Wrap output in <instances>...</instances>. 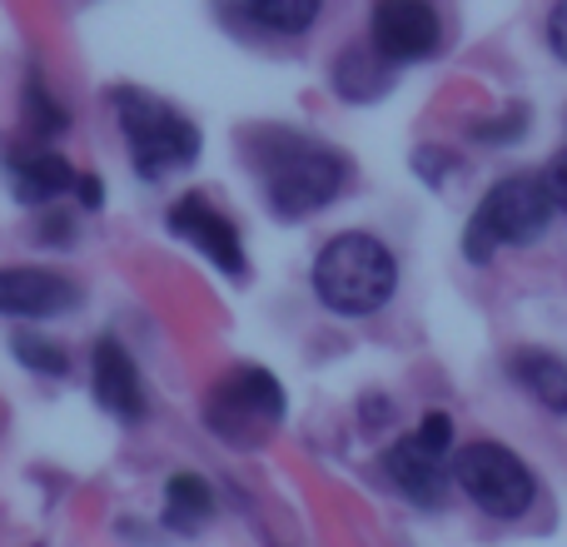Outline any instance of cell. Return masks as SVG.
Instances as JSON below:
<instances>
[{
	"mask_svg": "<svg viewBox=\"0 0 567 547\" xmlns=\"http://www.w3.org/2000/svg\"><path fill=\"white\" fill-rule=\"evenodd\" d=\"M165 225H169V235L185 239V245L195 249V255H205L219 274H229V279H245L249 274L245 239H239L235 219H229L219 205H209L205 195H179L175 205H169Z\"/></svg>",
	"mask_w": 567,
	"mask_h": 547,
	"instance_id": "9",
	"label": "cell"
},
{
	"mask_svg": "<svg viewBox=\"0 0 567 547\" xmlns=\"http://www.w3.org/2000/svg\"><path fill=\"white\" fill-rule=\"evenodd\" d=\"M10 353H16L30 373H40V379H65L70 373V353L60 349L55 339H45V333H16Z\"/></svg>",
	"mask_w": 567,
	"mask_h": 547,
	"instance_id": "18",
	"label": "cell"
},
{
	"mask_svg": "<svg viewBox=\"0 0 567 547\" xmlns=\"http://www.w3.org/2000/svg\"><path fill=\"white\" fill-rule=\"evenodd\" d=\"M90 389H95L100 409L120 423H140L145 419V379H140L135 359L125 353V343L100 339L90 353Z\"/></svg>",
	"mask_w": 567,
	"mask_h": 547,
	"instance_id": "12",
	"label": "cell"
},
{
	"mask_svg": "<svg viewBox=\"0 0 567 547\" xmlns=\"http://www.w3.org/2000/svg\"><path fill=\"white\" fill-rule=\"evenodd\" d=\"M80 303V283L65 279L60 269L16 265L0 269V313L10 319H60Z\"/></svg>",
	"mask_w": 567,
	"mask_h": 547,
	"instance_id": "11",
	"label": "cell"
},
{
	"mask_svg": "<svg viewBox=\"0 0 567 547\" xmlns=\"http://www.w3.org/2000/svg\"><path fill=\"white\" fill-rule=\"evenodd\" d=\"M209 513H215V493H209L205 478H195V473H175V478L165 483V528L169 533H195L209 523Z\"/></svg>",
	"mask_w": 567,
	"mask_h": 547,
	"instance_id": "16",
	"label": "cell"
},
{
	"mask_svg": "<svg viewBox=\"0 0 567 547\" xmlns=\"http://www.w3.org/2000/svg\"><path fill=\"white\" fill-rule=\"evenodd\" d=\"M279 419H284V389L275 373L259 369V363L229 369L205 399V423L235 448L265 443Z\"/></svg>",
	"mask_w": 567,
	"mask_h": 547,
	"instance_id": "6",
	"label": "cell"
},
{
	"mask_svg": "<svg viewBox=\"0 0 567 547\" xmlns=\"http://www.w3.org/2000/svg\"><path fill=\"white\" fill-rule=\"evenodd\" d=\"M543 179H548V189H553V205H558L563 215H567V149H563L558 159H553L548 175H543Z\"/></svg>",
	"mask_w": 567,
	"mask_h": 547,
	"instance_id": "22",
	"label": "cell"
},
{
	"mask_svg": "<svg viewBox=\"0 0 567 547\" xmlns=\"http://www.w3.org/2000/svg\"><path fill=\"white\" fill-rule=\"evenodd\" d=\"M513 379L548 413H563L567 419V359H558L548 349H523V353H513Z\"/></svg>",
	"mask_w": 567,
	"mask_h": 547,
	"instance_id": "15",
	"label": "cell"
},
{
	"mask_svg": "<svg viewBox=\"0 0 567 547\" xmlns=\"http://www.w3.org/2000/svg\"><path fill=\"white\" fill-rule=\"evenodd\" d=\"M553 215V189L543 175H508L478 199L473 209L468 229H463V255L473 265H488L498 249H523V245H538L548 235Z\"/></svg>",
	"mask_w": 567,
	"mask_h": 547,
	"instance_id": "4",
	"label": "cell"
},
{
	"mask_svg": "<svg viewBox=\"0 0 567 547\" xmlns=\"http://www.w3.org/2000/svg\"><path fill=\"white\" fill-rule=\"evenodd\" d=\"M309 283L323 309L343 313V319H369L399 289V259H393V249L379 235L343 229V235H333L313 255Z\"/></svg>",
	"mask_w": 567,
	"mask_h": 547,
	"instance_id": "2",
	"label": "cell"
},
{
	"mask_svg": "<svg viewBox=\"0 0 567 547\" xmlns=\"http://www.w3.org/2000/svg\"><path fill=\"white\" fill-rule=\"evenodd\" d=\"M523 130H528V110L523 105H508L493 120H473V140H483V145H513Z\"/></svg>",
	"mask_w": 567,
	"mask_h": 547,
	"instance_id": "19",
	"label": "cell"
},
{
	"mask_svg": "<svg viewBox=\"0 0 567 547\" xmlns=\"http://www.w3.org/2000/svg\"><path fill=\"white\" fill-rule=\"evenodd\" d=\"M369 45L389 60L393 70L433 60L443 45V20L433 0H373L369 16Z\"/></svg>",
	"mask_w": 567,
	"mask_h": 547,
	"instance_id": "8",
	"label": "cell"
},
{
	"mask_svg": "<svg viewBox=\"0 0 567 547\" xmlns=\"http://www.w3.org/2000/svg\"><path fill=\"white\" fill-rule=\"evenodd\" d=\"M70 195H75L85 209H100V205H105V189H100L95 175H75V189H70Z\"/></svg>",
	"mask_w": 567,
	"mask_h": 547,
	"instance_id": "23",
	"label": "cell"
},
{
	"mask_svg": "<svg viewBox=\"0 0 567 547\" xmlns=\"http://www.w3.org/2000/svg\"><path fill=\"white\" fill-rule=\"evenodd\" d=\"M249 159H255L259 189L279 219L319 215L349 185V159L303 130H259L249 140Z\"/></svg>",
	"mask_w": 567,
	"mask_h": 547,
	"instance_id": "1",
	"label": "cell"
},
{
	"mask_svg": "<svg viewBox=\"0 0 567 547\" xmlns=\"http://www.w3.org/2000/svg\"><path fill=\"white\" fill-rule=\"evenodd\" d=\"M0 169L10 179V195L30 209L55 205L60 195L75 189V175H80V169H70L65 155L45 149V140H35V145H6L0 149Z\"/></svg>",
	"mask_w": 567,
	"mask_h": 547,
	"instance_id": "10",
	"label": "cell"
},
{
	"mask_svg": "<svg viewBox=\"0 0 567 547\" xmlns=\"http://www.w3.org/2000/svg\"><path fill=\"white\" fill-rule=\"evenodd\" d=\"M413 169H419L423 179H429V185H443V179H449V169H458V159L449 155V149H419V155H413Z\"/></svg>",
	"mask_w": 567,
	"mask_h": 547,
	"instance_id": "20",
	"label": "cell"
},
{
	"mask_svg": "<svg viewBox=\"0 0 567 547\" xmlns=\"http://www.w3.org/2000/svg\"><path fill=\"white\" fill-rule=\"evenodd\" d=\"M65 125H70L65 105H60L55 90L45 85V75H40V70H30V75H25V130L35 140H55V135H65Z\"/></svg>",
	"mask_w": 567,
	"mask_h": 547,
	"instance_id": "17",
	"label": "cell"
},
{
	"mask_svg": "<svg viewBox=\"0 0 567 547\" xmlns=\"http://www.w3.org/2000/svg\"><path fill=\"white\" fill-rule=\"evenodd\" d=\"M449 453H453V419L443 409H429L409 438L389 443L383 473L413 508H439L443 488H449Z\"/></svg>",
	"mask_w": 567,
	"mask_h": 547,
	"instance_id": "7",
	"label": "cell"
},
{
	"mask_svg": "<svg viewBox=\"0 0 567 547\" xmlns=\"http://www.w3.org/2000/svg\"><path fill=\"white\" fill-rule=\"evenodd\" d=\"M110 105H115L120 135H125L130 165L140 179H165L179 175L199 159V125L189 115H179L175 105H165L159 95L140 85H115L110 90Z\"/></svg>",
	"mask_w": 567,
	"mask_h": 547,
	"instance_id": "3",
	"label": "cell"
},
{
	"mask_svg": "<svg viewBox=\"0 0 567 547\" xmlns=\"http://www.w3.org/2000/svg\"><path fill=\"white\" fill-rule=\"evenodd\" d=\"M543 35H548L553 60H563V65H567V0H553V10H548V25H543Z\"/></svg>",
	"mask_w": 567,
	"mask_h": 547,
	"instance_id": "21",
	"label": "cell"
},
{
	"mask_svg": "<svg viewBox=\"0 0 567 547\" xmlns=\"http://www.w3.org/2000/svg\"><path fill=\"white\" fill-rule=\"evenodd\" d=\"M389 85H393V65L373 45H349L333 60V90L343 100H353V105L389 95Z\"/></svg>",
	"mask_w": 567,
	"mask_h": 547,
	"instance_id": "14",
	"label": "cell"
},
{
	"mask_svg": "<svg viewBox=\"0 0 567 547\" xmlns=\"http://www.w3.org/2000/svg\"><path fill=\"white\" fill-rule=\"evenodd\" d=\"M245 25L265 30V35H284V40H299L319 25L323 16V0H225Z\"/></svg>",
	"mask_w": 567,
	"mask_h": 547,
	"instance_id": "13",
	"label": "cell"
},
{
	"mask_svg": "<svg viewBox=\"0 0 567 547\" xmlns=\"http://www.w3.org/2000/svg\"><path fill=\"white\" fill-rule=\"evenodd\" d=\"M453 483L468 493L473 508H483L498 523L523 518L538 503V478L528 473V463L508 443H493V438H478L453 453Z\"/></svg>",
	"mask_w": 567,
	"mask_h": 547,
	"instance_id": "5",
	"label": "cell"
}]
</instances>
